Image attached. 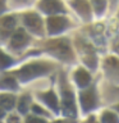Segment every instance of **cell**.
<instances>
[{"label":"cell","instance_id":"obj_1","mask_svg":"<svg viewBox=\"0 0 119 123\" xmlns=\"http://www.w3.org/2000/svg\"><path fill=\"white\" fill-rule=\"evenodd\" d=\"M48 49L51 51L55 56L64 60H71L73 58V53L71 49V45L67 38H58L53 40L48 44Z\"/></svg>","mask_w":119,"mask_h":123},{"label":"cell","instance_id":"obj_2","mask_svg":"<svg viewBox=\"0 0 119 123\" xmlns=\"http://www.w3.org/2000/svg\"><path fill=\"white\" fill-rule=\"evenodd\" d=\"M50 68H51V65L46 63H31L21 68V71L18 72V77L22 81H27L49 72Z\"/></svg>","mask_w":119,"mask_h":123},{"label":"cell","instance_id":"obj_3","mask_svg":"<svg viewBox=\"0 0 119 123\" xmlns=\"http://www.w3.org/2000/svg\"><path fill=\"white\" fill-rule=\"evenodd\" d=\"M63 113L67 117H76V104H74V96L68 88H63Z\"/></svg>","mask_w":119,"mask_h":123},{"label":"cell","instance_id":"obj_4","mask_svg":"<svg viewBox=\"0 0 119 123\" xmlns=\"http://www.w3.org/2000/svg\"><path fill=\"white\" fill-rule=\"evenodd\" d=\"M69 22L67 18L64 17H56V15H54V17H50L48 19V30H49V33H59L61 32L63 30H65L68 27Z\"/></svg>","mask_w":119,"mask_h":123},{"label":"cell","instance_id":"obj_5","mask_svg":"<svg viewBox=\"0 0 119 123\" xmlns=\"http://www.w3.org/2000/svg\"><path fill=\"white\" fill-rule=\"evenodd\" d=\"M23 22H24V25L28 27L32 32L38 33V35L42 33V31H41L42 30V21H41V18L38 17L36 13H27V14H24Z\"/></svg>","mask_w":119,"mask_h":123},{"label":"cell","instance_id":"obj_6","mask_svg":"<svg viewBox=\"0 0 119 123\" xmlns=\"http://www.w3.org/2000/svg\"><path fill=\"white\" fill-rule=\"evenodd\" d=\"M28 41H30V36L27 35V32L23 28H18L12 36L10 46L14 49H21V48H24L28 44Z\"/></svg>","mask_w":119,"mask_h":123},{"label":"cell","instance_id":"obj_7","mask_svg":"<svg viewBox=\"0 0 119 123\" xmlns=\"http://www.w3.org/2000/svg\"><path fill=\"white\" fill-rule=\"evenodd\" d=\"M81 104H82L83 110H91L94 109L96 105V96H95V91L94 90H86L82 91L81 94Z\"/></svg>","mask_w":119,"mask_h":123},{"label":"cell","instance_id":"obj_8","mask_svg":"<svg viewBox=\"0 0 119 123\" xmlns=\"http://www.w3.org/2000/svg\"><path fill=\"white\" fill-rule=\"evenodd\" d=\"M15 27V18L13 15H6V17L0 18V33L8 35L14 30Z\"/></svg>","mask_w":119,"mask_h":123},{"label":"cell","instance_id":"obj_9","mask_svg":"<svg viewBox=\"0 0 119 123\" xmlns=\"http://www.w3.org/2000/svg\"><path fill=\"white\" fill-rule=\"evenodd\" d=\"M40 8L42 9V12L45 13H59V12H63V5L59 1H42L40 3Z\"/></svg>","mask_w":119,"mask_h":123},{"label":"cell","instance_id":"obj_10","mask_svg":"<svg viewBox=\"0 0 119 123\" xmlns=\"http://www.w3.org/2000/svg\"><path fill=\"white\" fill-rule=\"evenodd\" d=\"M40 98L44 100V101L48 104V105L51 108V109H54L55 111H58V109H59V105H58V99L55 94H54L53 91H48V92H44V94H40L38 95Z\"/></svg>","mask_w":119,"mask_h":123},{"label":"cell","instance_id":"obj_11","mask_svg":"<svg viewBox=\"0 0 119 123\" xmlns=\"http://www.w3.org/2000/svg\"><path fill=\"white\" fill-rule=\"evenodd\" d=\"M74 78H76L78 86L84 87V86H87V85L90 83L91 77H90V74H88L86 71H84V69H78V71L76 72V74H74Z\"/></svg>","mask_w":119,"mask_h":123},{"label":"cell","instance_id":"obj_12","mask_svg":"<svg viewBox=\"0 0 119 123\" xmlns=\"http://www.w3.org/2000/svg\"><path fill=\"white\" fill-rule=\"evenodd\" d=\"M15 104V98L10 94H1L0 95V105H1L4 109H12Z\"/></svg>","mask_w":119,"mask_h":123},{"label":"cell","instance_id":"obj_13","mask_svg":"<svg viewBox=\"0 0 119 123\" xmlns=\"http://www.w3.org/2000/svg\"><path fill=\"white\" fill-rule=\"evenodd\" d=\"M72 5L73 6H76V8H78V10L81 15L84 18H90V8H88V4L87 3H84V1H74V3H72Z\"/></svg>","mask_w":119,"mask_h":123},{"label":"cell","instance_id":"obj_14","mask_svg":"<svg viewBox=\"0 0 119 123\" xmlns=\"http://www.w3.org/2000/svg\"><path fill=\"white\" fill-rule=\"evenodd\" d=\"M17 81L12 77H4L0 78V88H17Z\"/></svg>","mask_w":119,"mask_h":123},{"label":"cell","instance_id":"obj_15","mask_svg":"<svg viewBox=\"0 0 119 123\" xmlns=\"http://www.w3.org/2000/svg\"><path fill=\"white\" fill-rule=\"evenodd\" d=\"M30 101H31V98L28 95H23L21 99H19L18 101V110L21 111V113H27V110H28V106H30Z\"/></svg>","mask_w":119,"mask_h":123},{"label":"cell","instance_id":"obj_16","mask_svg":"<svg viewBox=\"0 0 119 123\" xmlns=\"http://www.w3.org/2000/svg\"><path fill=\"white\" fill-rule=\"evenodd\" d=\"M101 121L102 123H119L118 117L114 113H111V111H105L101 115Z\"/></svg>","mask_w":119,"mask_h":123},{"label":"cell","instance_id":"obj_17","mask_svg":"<svg viewBox=\"0 0 119 123\" xmlns=\"http://www.w3.org/2000/svg\"><path fill=\"white\" fill-rule=\"evenodd\" d=\"M10 64H12V59L0 50V68H5Z\"/></svg>","mask_w":119,"mask_h":123},{"label":"cell","instance_id":"obj_18","mask_svg":"<svg viewBox=\"0 0 119 123\" xmlns=\"http://www.w3.org/2000/svg\"><path fill=\"white\" fill-rule=\"evenodd\" d=\"M94 6H95V12L100 15V14H102L104 9H105L106 3H105V1H95V3H94Z\"/></svg>","mask_w":119,"mask_h":123},{"label":"cell","instance_id":"obj_19","mask_svg":"<svg viewBox=\"0 0 119 123\" xmlns=\"http://www.w3.org/2000/svg\"><path fill=\"white\" fill-rule=\"evenodd\" d=\"M26 123H46L44 119H41V118H37V117H28L27 118V121Z\"/></svg>","mask_w":119,"mask_h":123},{"label":"cell","instance_id":"obj_20","mask_svg":"<svg viewBox=\"0 0 119 123\" xmlns=\"http://www.w3.org/2000/svg\"><path fill=\"white\" fill-rule=\"evenodd\" d=\"M32 110L35 111V113H37V114H46L45 110L42 109V108H40L38 105H33V106H32Z\"/></svg>","mask_w":119,"mask_h":123},{"label":"cell","instance_id":"obj_21","mask_svg":"<svg viewBox=\"0 0 119 123\" xmlns=\"http://www.w3.org/2000/svg\"><path fill=\"white\" fill-rule=\"evenodd\" d=\"M8 123H19V118L15 117V115H10L8 118Z\"/></svg>","mask_w":119,"mask_h":123},{"label":"cell","instance_id":"obj_22","mask_svg":"<svg viewBox=\"0 0 119 123\" xmlns=\"http://www.w3.org/2000/svg\"><path fill=\"white\" fill-rule=\"evenodd\" d=\"M86 123H97V122H96V119L94 117H91V118H88V121Z\"/></svg>","mask_w":119,"mask_h":123},{"label":"cell","instance_id":"obj_23","mask_svg":"<svg viewBox=\"0 0 119 123\" xmlns=\"http://www.w3.org/2000/svg\"><path fill=\"white\" fill-rule=\"evenodd\" d=\"M4 8H5V4H4L3 1H0V13L4 10Z\"/></svg>","mask_w":119,"mask_h":123},{"label":"cell","instance_id":"obj_24","mask_svg":"<svg viewBox=\"0 0 119 123\" xmlns=\"http://www.w3.org/2000/svg\"><path fill=\"white\" fill-rule=\"evenodd\" d=\"M3 117H4V110L0 108V118H3Z\"/></svg>","mask_w":119,"mask_h":123},{"label":"cell","instance_id":"obj_25","mask_svg":"<svg viewBox=\"0 0 119 123\" xmlns=\"http://www.w3.org/2000/svg\"><path fill=\"white\" fill-rule=\"evenodd\" d=\"M54 123H69V122H65V121H56V122H54Z\"/></svg>","mask_w":119,"mask_h":123},{"label":"cell","instance_id":"obj_26","mask_svg":"<svg viewBox=\"0 0 119 123\" xmlns=\"http://www.w3.org/2000/svg\"><path fill=\"white\" fill-rule=\"evenodd\" d=\"M117 50L119 51V41H118V44H117Z\"/></svg>","mask_w":119,"mask_h":123},{"label":"cell","instance_id":"obj_27","mask_svg":"<svg viewBox=\"0 0 119 123\" xmlns=\"http://www.w3.org/2000/svg\"><path fill=\"white\" fill-rule=\"evenodd\" d=\"M118 110H119V105H118Z\"/></svg>","mask_w":119,"mask_h":123}]
</instances>
